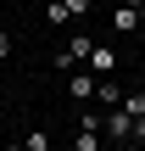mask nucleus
Listing matches in <instances>:
<instances>
[{"label":"nucleus","mask_w":145,"mask_h":151,"mask_svg":"<svg viewBox=\"0 0 145 151\" xmlns=\"http://www.w3.org/2000/svg\"><path fill=\"white\" fill-rule=\"evenodd\" d=\"M67 95L84 106V101H95V95H101V78H95L89 67H78V73H67Z\"/></svg>","instance_id":"obj_1"},{"label":"nucleus","mask_w":145,"mask_h":151,"mask_svg":"<svg viewBox=\"0 0 145 151\" xmlns=\"http://www.w3.org/2000/svg\"><path fill=\"white\" fill-rule=\"evenodd\" d=\"M123 6H134V11H145V0H123Z\"/></svg>","instance_id":"obj_12"},{"label":"nucleus","mask_w":145,"mask_h":151,"mask_svg":"<svg viewBox=\"0 0 145 151\" xmlns=\"http://www.w3.org/2000/svg\"><path fill=\"white\" fill-rule=\"evenodd\" d=\"M73 151H101V134H89V129H78V134H73Z\"/></svg>","instance_id":"obj_6"},{"label":"nucleus","mask_w":145,"mask_h":151,"mask_svg":"<svg viewBox=\"0 0 145 151\" xmlns=\"http://www.w3.org/2000/svg\"><path fill=\"white\" fill-rule=\"evenodd\" d=\"M112 22H117V34H140V28H145V11H134V6H117V11H112Z\"/></svg>","instance_id":"obj_4"},{"label":"nucleus","mask_w":145,"mask_h":151,"mask_svg":"<svg viewBox=\"0 0 145 151\" xmlns=\"http://www.w3.org/2000/svg\"><path fill=\"white\" fill-rule=\"evenodd\" d=\"M6 56H11V34L0 28V62H6Z\"/></svg>","instance_id":"obj_10"},{"label":"nucleus","mask_w":145,"mask_h":151,"mask_svg":"<svg viewBox=\"0 0 145 151\" xmlns=\"http://www.w3.org/2000/svg\"><path fill=\"white\" fill-rule=\"evenodd\" d=\"M123 151H129V146H123Z\"/></svg>","instance_id":"obj_14"},{"label":"nucleus","mask_w":145,"mask_h":151,"mask_svg":"<svg viewBox=\"0 0 145 151\" xmlns=\"http://www.w3.org/2000/svg\"><path fill=\"white\" fill-rule=\"evenodd\" d=\"M134 146H145V118H134Z\"/></svg>","instance_id":"obj_11"},{"label":"nucleus","mask_w":145,"mask_h":151,"mask_svg":"<svg viewBox=\"0 0 145 151\" xmlns=\"http://www.w3.org/2000/svg\"><path fill=\"white\" fill-rule=\"evenodd\" d=\"M123 112H129V118H145V90H129V101H123Z\"/></svg>","instance_id":"obj_7"},{"label":"nucleus","mask_w":145,"mask_h":151,"mask_svg":"<svg viewBox=\"0 0 145 151\" xmlns=\"http://www.w3.org/2000/svg\"><path fill=\"white\" fill-rule=\"evenodd\" d=\"M45 22H56V28H67V22H73V11H67L61 0H50V6H45Z\"/></svg>","instance_id":"obj_5"},{"label":"nucleus","mask_w":145,"mask_h":151,"mask_svg":"<svg viewBox=\"0 0 145 151\" xmlns=\"http://www.w3.org/2000/svg\"><path fill=\"white\" fill-rule=\"evenodd\" d=\"M6 151H28V146H22V140H11V146H6Z\"/></svg>","instance_id":"obj_13"},{"label":"nucleus","mask_w":145,"mask_h":151,"mask_svg":"<svg viewBox=\"0 0 145 151\" xmlns=\"http://www.w3.org/2000/svg\"><path fill=\"white\" fill-rule=\"evenodd\" d=\"M106 134H112L117 146H134V118H129L123 106H106Z\"/></svg>","instance_id":"obj_2"},{"label":"nucleus","mask_w":145,"mask_h":151,"mask_svg":"<svg viewBox=\"0 0 145 151\" xmlns=\"http://www.w3.org/2000/svg\"><path fill=\"white\" fill-rule=\"evenodd\" d=\"M61 6H67L73 17H89V0H61Z\"/></svg>","instance_id":"obj_9"},{"label":"nucleus","mask_w":145,"mask_h":151,"mask_svg":"<svg viewBox=\"0 0 145 151\" xmlns=\"http://www.w3.org/2000/svg\"><path fill=\"white\" fill-rule=\"evenodd\" d=\"M84 67H89V73H95V78H101V84H106V78H112V67H117V50H112V45H95V50H89V62H84Z\"/></svg>","instance_id":"obj_3"},{"label":"nucleus","mask_w":145,"mask_h":151,"mask_svg":"<svg viewBox=\"0 0 145 151\" xmlns=\"http://www.w3.org/2000/svg\"><path fill=\"white\" fill-rule=\"evenodd\" d=\"M22 146H28V151H50V134H39V129H34V134H22Z\"/></svg>","instance_id":"obj_8"}]
</instances>
